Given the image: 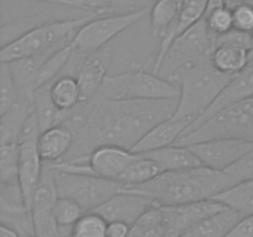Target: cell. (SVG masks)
Returning <instances> with one entry per match:
<instances>
[{
    "instance_id": "6da1fadb",
    "label": "cell",
    "mask_w": 253,
    "mask_h": 237,
    "mask_svg": "<svg viewBox=\"0 0 253 237\" xmlns=\"http://www.w3.org/2000/svg\"><path fill=\"white\" fill-rule=\"evenodd\" d=\"M177 99L111 100L96 95L88 116L74 136V143L63 162L85 158L96 148L116 146L131 151L143 136L162 121L172 118Z\"/></svg>"
},
{
    "instance_id": "7a4b0ae2",
    "label": "cell",
    "mask_w": 253,
    "mask_h": 237,
    "mask_svg": "<svg viewBox=\"0 0 253 237\" xmlns=\"http://www.w3.org/2000/svg\"><path fill=\"white\" fill-rule=\"evenodd\" d=\"M237 182L226 172L200 167L163 172L150 182L133 187H124L131 193L143 195L157 206L182 205L215 199Z\"/></svg>"
},
{
    "instance_id": "3957f363",
    "label": "cell",
    "mask_w": 253,
    "mask_h": 237,
    "mask_svg": "<svg viewBox=\"0 0 253 237\" xmlns=\"http://www.w3.org/2000/svg\"><path fill=\"white\" fill-rule=\"evenodd\" d=\"M232 78L215 68L211 56L177 72L169 79L179 86L178 108L173 118L197 121L211 108Z\"/></svg>"
},
{
    "instance_id": "277c9868",
    "label": "cell",
    "mask_w": 253,
    "mask_h": 237,
    "mask_svg": "<svg viewBox=\"0 0 253 237\" xmlns=\"http://www.w3.org/2000/svg\"><path fill=\"white\" fill-rule=\"evenodd\" d=\"M95 16L96 15L89 14L77 19L52 20L32 30L31 32L20 37L16 41L1 47L0 62L10 63L17 59L56 51L68 43L78 32V30Z\"/></svg>"
},
{
    "instance_id": "5b68a950",
    "label": "cell",
    "mask_w": 253,
    "mask_h": 237,
    "mask_svg": "<svg viewBox=\"0 0 253 237\" xmlns=\"http://www.w3.org/2000/svg\"><path fill=\"white\" fill-rule=\"evenodd\" d=\"M98 95L111 100H157L179 98V86L140 66L109 76Z\"/></svg>"
},
{
    "instance_id": "8992f818",
    "label": "cell",
    "mask_w": 253,
    "mask_h": 237,
    "mask_svg": "<svg viewBox=\"0 0 253 237\" xmlns=\"http://www.w3.org/2000/svg\"><path fill=\"white\" fill-rule=\"evenodd\" d=\"M219 138L253 143V96L220 110L199 127L183 135L175 145L189 146Z\"/></svg>"
},
{
    "instance_id": "52a82bcc",
    "label": "cell",
    "mask_w": 253,
    "mask_h": 237,
    "mask_svg": "<svg viewBox=\"0 0 253 237\" xmlns=\"http://www.w3.org/2000/svg\"><path fill=\"white\" fill-rule=\"evenodd\" d=\"M52 169L58 197L74 200L84 212L94 211L124 189L121 183L98 175L68 172L54 167Z\"/></svg>"
},
{
    "instance_id": "ba28073f",
    "label": "cell",
    "mask_w": 253,
    "mask_h": 237,
    "mask_svg": "<svg viewBox=\"0 0 253 237\" xmlns=\"http://www.w3.org/2000/svg\"><path fill=\"white\" fill-rule=\"evenodd\" d=\"M216 39L208 29L205 20H200L173 41L156 74L169 80L177 72L199 63L211 56Z\"/></svg>"
},
{
    "instance_id": "9c48e42d",
    "label": "cell",
    "mask_w": 253,
    "mask_h": 237,
    "mask_svg": "<svg viewBox=\"0 0 253 237\" xmlns=\"http://www.w3.org/2000/svg\"><path fill=\"white\" fill-rule=\"evenodd\" d=\"M41 133L37 118L32 113L20 135L19 146V185L24 198L25 206L30 214L35 192L41 180L43 162L39 152V136ZM31 216V215H30Z\"/></svg>"
},
{
    "instance_id": "30bf717a",
    "label": "cell",
    "mask_w": 253,
    "mask_h": 237,
    "mask_svg": "<svg viewBox=\"0 0 253 237\" xmlns=\"http://www.w3.org/2000/svg\"><path fill=\"white\" fill-rule=\"evenodd\" d=\"M147 14H150V10L126 15L93 17L90 21L82 26L72 39L76 52L82 56H85V54L104 48L105 44L110 42L114 37L127 30L132 25L137 24Z\"/></svg>"
},
{
    "instance_id": "8fae6325",
    "label": "cell",
    "mask_w": 253,
    "mask_h": 237,
    "mask_svg": "<svg viewBox=\"0 0 253 237\" xmlns=\"http://www.w3.org/2000/svg\"><path fill=\"white\" fill-rule=\"evenodd\" d=\"M58 198L53 169L51 164L43 163L41 180L35 192L30 210L37 237H62L54 219V207Z\"/></svg>"
},
{
    "instance_id": "7c38bea8",
    "label": "cell",
    "mask_w": 253,
    "mask_h": 237,
    "mask_svg": "<svg viewBox=\"0 0 253 237\" xmlns=\"http://www.w3.org/2000/svg\"><path fill=\"white\" fill-rule=\"evenodd\" d=\"M160 207L165 221V237H180L200 221L226 209L227 206L217 200L209 199Z\"/></svg>"
},
{
    "instance_id": "4fadbf2b",
    "label": "cell",
    "mask_w": 253,
    "mask_h": 237,
    "mask_svg": "<svg viewBox=\"0 0 253 237\" xmlns=\"http://www.w3.org/2000/svg\"><path fill=\"white\" fill-rule=\"evenodd\" d=\"M251 34L231 30L217 36L211 62L217 71L229 76H236L250 62Z\"/></svg>"
},
{
    "instance_id": "5bb4252c",
    "label": "cell",
    "mask_w": 253,
    "mask_h": 237,
    "mask_svg": "<svg viewBox=\"0 0 253 237\" xmlns=\"http://www.w3.org/2000/svg\"><path fill=\"white\" fill-rule=\"evenodd\" d=\"M202 165L210 169L225 172L253 147V143L230 138L204 141L189 145Z\"/></svg>"
},
{
    "instance_id": "9a60e30c",
    "label": "cell",
    "mask_w": 253,
    "mask_h": 237,
    "mask_svg": "<svg viewBox=\"0 0 253 237\" xmlns=\"http://www.w3.org/2000/svg\"><path fill=\"white\" fill-rule=\"evenodd\" d=\"M111 59L113 51L108 47L81 57V61L77 64L78 71L76 78L81 89L82 103H88L98 95L108 78Z\"/></svg>"
},
{
    "instance_id": "2e32d148",
    "label": "cell",
    "mask_w": 253,
    "mask_h": 237,
    "mask_svg": "<svg viewBox=\"0 0 253 237\" xmlns=\"http://www.w3.org/2000/svg\"><path fill=\"white\" fill-rule=\"evenodd\" d=\"M152 206H155V204L148 198L123 189V192L114 195L93 212L100 215L108 224L120 221L131 226L141 215L145 214Z\"/></svg>"
},
{
    "instance_id": "e0dca14e",
    "label": "cell",
    "mask_w": 253,
    "mask_h": 237,
    "mask_svg": "<svg viewBox=\"0 0 253 237\" xmlns=\"http://www.w3.org/2000/svg\"><path fill=\"white\" fill-rule=\"evenodd\" d=\"M251 96H253V59L249 62V64L241 72H239L236 76H234L232 80L225 88L221 95L216 99V101L212 104L211 108L202 118L194 121L187 128L184 135L190 132V131L195 130L197 127H199L202 123H204L205 121L209 120L211 116H214L215 114L219 113L220 110L225 109L226 106L237 103L240 100H244V99L251 98Z\"/></svg>"
},
{
    "instance_id": "ac0fdd59",
    "label": "cell",
    "mask_w": 253,
    "mask_h": 237,
    "mask_svg": "<svg viewBox=\"0 0 253 237\" xmlns=\"http://www.w3.org/2000/svg\"><path fill=\"white\" fill-rule=\"evenodd\" d=\"M194 122L190 118H168L151 128L132 148L135 153H148L175 145L187 128Z\"/></svg>"
},
{
    "instance_id": "d6986e66",
    "label": "cell",
    "mask_w": 253,
    "mask_h": 237,
    "mask_svg": "<svg viewBox=\"0 0 253 237\" xmlns=\"http://www.w3.org/2000/svg\"><path fill=\"white\" fill-rule=\"evenodd\" d=\"M74 143V135L63 125H57L39 136V152L42 162L57 164L68 157Z\"/></svg>"
},
{
    "instance_id": "ffe728a7",
    "label": "cell",
    "mask_w": 253,
    "mask_h": 237,
    "mask_svg": "<svg viewBox=\"0 0 253 237\" xmlns=\"http://www.w3.org/2000/svg\"><path fill=\"white\" fill-rule=\"evenodd\" d=\"M141 155H146L156 160L163 172H174V170L189 169V168L202 165L199 158L188 146L173 145L169 147L152 151V152L141 153Z\"/></svg>"
},
{
    "instance_id": "44dd1931",
    "label": "cell",
    "mask_w": 253,
    "mask_h": 237,
    "mask_svg": "<svg viewBox=\"0 0 253 237\" xmlns=\"http://www.w3.org/2000/svg\"><path fill=\"white\" fill-rule=\"evenodd\" d=\"M241 217L244 216L234 209L226 207L200 221L180 237H225Z\"/></svg>"
},
{
    "instance_id": "7402d4cb",
    "label": "cell",
    "mask_w": 253,
    "mask_h": 237,
    "mask_svg": "<svg viewBox=\"0 0 253 237\" xmlns=\"http://www.w3.org/2000/svg\"><path fill=\"white\" fill-rule=\"evenodd\" d=\"M34 113V103L19 99L10 110L0 115V145L17 143L25 123Z\"/></svg>"
},
{
    "instance_id": "603a6c76",
    "label": "cell",
    "mask_w": 253,
    "mask_h": 237,
    "mask_svg": "<svg viewBox=\"0 0 253 237\" xmlns=\"http://www.w3.org/2000/svg\"><path fill=\"white\" fill-rule=\"evenodd\" d=\"M74 53H76V48L71 40L68 43H66L63 47L53 52L51 56L47 57L46 61L39 67L36 76H35V91L56 80L59 73L73 59Z\"/></svg>"
},
{
    "instance_id": "cb8c5ba5",
    "label": "cell",
    "mask_w": 253,
    "mask_h": 237,
    "mask_svg": "<svg viewBox=\"0 0 253 237\" xmlns=\"http://www.w3.org/2000/svg\"><path fill=\"white\" fill-rule=\"evenodd\" d=\"M49 95L59 111L68 114L82 104V94L76 77H58L49 85Z\"/></svg>"
},
{
    "instance_id": "d4e9b609",
    "label": "cell",
    "mask_w": 253,
    "mask_h": 237,
    "mask_svg": "<svg viewBox=\"0 0 253 237\" xmlns=\"http://www.w3.org/2000/svg\"><path fill=\"white\" fill-rule=\"evenodd\" d=\"M157 0H84L85 11L96 16L126 15L151 10Z\"/></svg>"
},
{
    "instance_id": "484cf974",
    "label": "cell",
    "mask_w": 253,
    "mask_h": 237,
    "mask_svg": "<svg viewBox=\"0 0 253 237\" xmlns=\"http://www.w3.org/2000/svg\"><path fill=\"white\" fill-rule=\"evenodd\" d=\"M49 85L51 84L37 89L34 94V114L41 132L53 126L61 125L67 115L54 106L49 95Z\"/></svg>"
},
{
    "instance_id": "4316f807",
    "label": "cell",
    "mask_w": 253,
    "mask_h": 237,
    "mask_svg": "<svg viewBox=\"0 0 253 237\" xmlns=\"http://www.w3.org/2000/svg\"><path fill=\"white\" fill-rule=\"evenodd\" d=\"M161 173H163V170L156 160L147 157L146 155L137 153L133 162L128 165L125 173L120 177L119 183H121L124 187L140 185L150 182L151 179L160 175Z\"/></svg>"
},
{
    "instance_id": "83f0119b",
    "label": "cell",
    "mask_w": 253,
    "mask_h": 237,
    "mask_svg": "<svg viewBox=\"0 0 253 237\" xmlns=\"http://www.w3.org/2000/svg\"><path fill=\"white\" fill-rule=\"evenodd\" d=\"M215 200L234 209L241 216L253 215V180L237 183L230 189L217 195Z\"/></svg>"
},
{
    "instance_id": "f1b7e54d",
    "label": "cell",
    "mask_w": 253,
    "mask_h": 237,
    "mask_svg": "<svg viewBox=\"0 0 253 237\" xmlns=\"http://www.w3.org/2000/svg\"><path fill=\"white\" fill-rule=\"evenodd\" d=\"M52 20H54V17L47 12L11 20L7 24L2 25L1 30H0V32H1V47L16 41L20 37L31 32L32 30L37 29V27L42 26V25L52 21Z\"/></svg>"
},
{
    "instance_id": "f546056e",
    "label": "cell",
    "mask_w": 253,
    "mask_h": 237,
    "mask_svg": "<svg viewBox=\"0 0 253 237\" xmlns=\"http://www.w3.org/2000/svg\"><path fill=\"white\" fill-rule=\"evenodd\" d=\"M166 229L160 206H152L130 227L128 237H165Z\"/></svg>"
},
{
    "instance_id": "4dcf8cb0",
    "label": "cell",
    "mask_w": 253,
    "mask_h": 237,
    "mask_svg": "<svg viewBox=\"0 0 253 237\" xmlns=\"http://www.w3.org/2000/svg\"><path fill=\"white\" fill-rule=\"evenodd\" d=\"M209 0H184L180 5L177 24L173 30V39H177L187 30L204 19Z\"/></svg>"
},
{
    "instance_id": "1f68e13d",
    "label": "cell",
    "mask_w": 253,
    "mask_h": 237,
    "mask_svg": "<svg viewBox=\"0 0 253 237\" xmlns=\"http://www.w3.org/2000/svg\"><path fill=\"white\" fill-rule=\"evenodd\" d=\"M85 214L81 205L68 198H58L54 207V219L62 237L71 235L72 229Z\"/></svg>"
},
{
    "instance_id": "d6a6232c",
    "label": "cell",
    "mask_w": 253,
    "mask_h": 237,
    "mask_svg": "<svg viewBox=\"0 0 253 237\" xmlns=\"http://www.w3.org/2000/svg\"><path fill=\"white\" fill-rule=\"evenodd\" d=\"M0 180L1 185H19V146L0 145Z\"/></svg>"
},
{
    "instance_id": "836d02e7",
    "label": "cell",
    "mask_w": 253,
    "mask_h": 237,
    "mask_svg": "<svg viewBox=\"0 0 253 237\" xmlns=\"http://www.w3.org/2000/svg\"><path fill=\"white\" fill-rule=\"evenodd\" d=\"M19 100L16 84L9 63L0 64V115L6 113Z\"/></svg>"
},
{
    "instance_id": "e575fe53",
    "label": "cell",
    "mask_w": 253,
    "mask_h": 237,
    "mask_svg": "<svg viewBox=\"0 0 253 237\" xmlns=\"http://www.w3.org/2000/svg\"><path fill=\"white\" fill-rule=\"evenodd\" d=\"M208 29L215 36H221L234 30V19H232V10L226 5L207 12L204 16Z\"/></svg>"
},
{
    "instance_id": "d590c367",
    "label": "cell",
    "mask_w": 253,
    "mask_h": 237,
    "mask_svg": "<svg viewBox=\"0 0 253 237\" xmlns=\"http://www.w3.org/2000/svg\"><path fill=\"white\" fill-rule=\"evenodd\" d=\"M225 172L229 173L237 183L253 180V147Z\"/></svg>"
},
{
    "instance_id": "8d00e7d4",
    "label": "cell",
    "mask_w": 253,
    "mask_h": 237,
    "mask_svg": "<svg viewBox=\"0 0 253 237\" xmlns=\"http://www.w3.org/2000/svg\"><path fill=\"white\" fill-rule=\"evenodd\" d=\"M234 29L237 31L253 34V5H239L232 9Z\"/></svg>"
},
{
    "instance_id": "74e56055",
    "label": "cell",
    "mask_w": 253,
    "mask_h": 237,
    "mask_svg": "<svg viewBox=\"0 0 253 237\" xmlns=\"http://www.w3.org/2000/svg\"><path fill=\"white\" fill-rule=\"evenodd\" d=\"M225 237H253V215L241 217Z\"/></svg>"
},
{
    "instance_id": "f35d334b",
    "label": "cell",
    "mask_w": 253,
    "mask_h": 237,
    "mask_svg": "<svg viewBox=\"0 0 253 237\" xmlns=\"http://www.w3.org/2000/svg\"><path fill=\"white\" fill-rule=\"evenodd\" d=\"M130 225L125 222L114 221L108 224V237H128Z\"/></svg>"
},
{
    "instance_id": "ab89813d",
    "label": "cell",
    "mask_w": 253,
    "mask_h": 237,
    "mask_svg": "<svg viewBox=\"0 0 253 237\" xmlns=\"http://www.w3.org/2000/svg\"><path fill=\"white\" fill-rule=\"evenodd\" d=\"M32 1L47 2V4L53 5H63V6L76 7V9H81L83 11H85V2H84V0H32Z\"/></svg>"
},
{
    "instance_id": "60d3db41",
    "label": "cell",
    "mask_w": 253,
    "mask_h": 237,
    "mask_svg": "<svg viewBox=\"0 0 253 237\" xmlns=\"http://www.w3.org/2000/svg\"><path fill=\"white\" fill-rule=\"evenodd\" d=\"M0 237H22V236L16 231V230L1 224V226H0Z\"/></svg>"
},
{
    "instance_id": "b9f144b4",
    "label": "cell",
    "mask_w": 253,
    "mask_h": 237,
    "mask_svg": "<svg viewBox=\"0 0 253 237\" xmlns=\"http://www.w3.org/2000/svg\"><path fill=\"white\" fill-rule=\"evenodd\" d=\"M253 5V0H225V5L230 9H234V7L239 6V5Z\"/></svg>"
},
{
    "instance_id": "7bdbcfd3",
    "label": "cell",
    "mask_w": 253,
    "mask_h": 237,
    "mask_svg": "<svg viewBox=\"0 0 253 237\" xmlns=\"http://www.w3.org/2000/svg\"><path fill=\"white\" fill-rule=\"evenodd\" d=\"M253 59V34L251 35V47H250V61Z\"/></svg>"
},
{
    "instance_id": "ee69618b",
    "label": "cell",
    "mask_w": 253,
    "mask_h": 237,
    "mask_svg": "<svg viewBox=\"0 0 253 237\" xmlns=\"http://www.w3.org/2000/svg\"><path fill=\"white\" fill-rule=\"evenodd\" d=\"M174 1H175V2H177V4H178V5H179V6H180V5H182V2H183V1H184V0H174Z\"/></svg>"
},
{
    "instance_id": "f6af8a7d",
    "label": "cell",
    "mask_w": 253,
    "mask_h": 237,
    "mask_svg": "<svg viewBox=\"0 0 253 237\" xmlns=\"http://www.w3.org/2000/svg\"><path fill=\"white\" fill-rule=\"evenodd\" d=\"M22 237H37V236H35V235H21Z\"/></svg>"
}]
</instances>
